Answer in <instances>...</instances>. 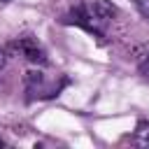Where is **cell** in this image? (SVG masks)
Returning a JSON list of instances; mask_svg holds the SVG:
<instances>
[{
  "label": "cell",
  "instance_id": "cell-1",
  "mask_svg": "<svg viewBox=\"0 0 149 149\" xmlns=\"http://www.w3.org/2000/svg\"><path fill=\"white\" fill-rule=\"evenodd\" d=\"M14 47L30 61V63H47V56H44V51H42V47L33 40V37H21L19 42H14Z\"/></svg>",
  "mask_w": 149,
  "mask_h": 149
},
{
  "label": "cell",
  "instance_id": "cell-2",
  "mask_svg": "<svg viewBox=\"0 0 149 149\" xmlns=\"http://www.w3.org/2000/svg\"><path fill=\"white\" fill-rule=\"evenodd\" d=\"M86 7H88V12L93 14V19H95L98 23H102V26H105L114 14H116L114 5H112V2H107V0H93V2H91V5H86Z\"/></svg>",
  "mask_w": 149,
  "mask_h": 149
},
{
  "label": "cell",
  "instance_id": "cell-3",
  "mask_svg": "<svg viewBox=\"0 0 149 149\" xmlns=\"http://www.w3.org/2000/svg\"><path fill=\"white\" fill-rule=\"evenodd\" d=\"M133 142L137 147H149V123H140L135 135H133Z\"/></svg>",
  "mask_w": 149,
  "mask_h": 149
},
{
  "label": "cell",
  "instance_id": "cell-4",
  "mask_svg": "<svg viewBox=\"0 0 149 149\" xmlns=\"http://www.w3.org/2000/svg\"><path fill=\"white\" fill-rule=\"evenodd\" d=\"M26 81H28V86H37V84H42V72H28L26 74Z\"/></svg>",
  "mask_w": 149,
  "mask_h": 149
},
{
  "label": "cell",
  "instance_id": "cell-5",
  "mask_svg": "<svg viewBox=\"0 0 149 149\" xmlns=\"http://www.w3.org/2000/svg\"><path fill=\"white\" fill-rule=\"evenodd\" d=\"M135 5H137L142 16H149V0H135Z\"/></svg>",
  "mask_w": 149,
  "mask_h": 149
},
{
  "label": "cell",
  "instance_id": "cell-6",
  "mask_svg": "<svg viewBox=\"0 0 149 149\" xmlns=\"http://www.w3.org/2000/svg\"><path fill=\"white\" fill-rule=\"evenodd\" d=\"M140 72H142L144 77H149V54H147V56L140 61Z\"/></svg>",
  "mask_w": 149,
  "mask_h": 149
},
{
  "label": "cell",
  "instance_id": "cell-7",
  "mask_svg": "<svg viewBox=\"0 0 149 149\" xmlns=\"http://www.w3.org/2000/svg\"><path fill=\"white\" fill-rule=\"evenodd\" d=\"M5 61H7V49H5V47H0V70H2Z\"/></svg>",
  "mask_w": 149,
  "mask_h": 149
},
{
  "label": "cell",
  "instance_id": "cell-8",
  "mask_svg": "<svg viewBox=\"0 0 149 149\" xmlns=\"http://www.w3.org/2000/svg\"><path fill=\"white\" fill-rule=\"evenodd\" d=\"M2 144H5V142H2V140H0V147H2Z\"/></svg>",
  "mask_w": 149,
  "mask_h": 149
},
{
  "label": "cell",
  "instance_id": "cell-9",
  "mask_svg": "<svg viewBox=\"0 0 149 149\" xmlns=\"http://www.w3.org/2000/svg\"><path fill=\"white\" fill-rule=\"evenodd\" d=\"M0 2H9V0H0Z\"/></svg>",
  "mask_w": 149,
  "mask_h": 149
}]
</instances>
